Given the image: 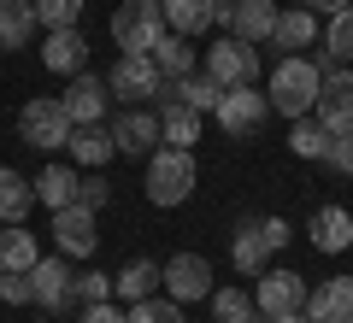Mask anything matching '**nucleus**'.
Returning a JSON list of instances; mask_svg holds the SVG:
<instances>
[{"label":"nucleus","instance_id":"8","mask_svg":"<svg viewBox=\"0 0 353 323\" xmlns=\"http://www.w3.org/2000/svg\"><path fill=\"white\" fill-rule=\"evenodd\" d=\"M206 76H212L218 88L259 83V48H253V41H236V36L212 41V48H206Z\"/></svg>","mask_w":353,"mask_h":323},{"label":"nucleus","instance_id":"2","mask_svg":"<svg viewBox=\"0 0 353 323\" xmlns=\"http://www.w3.org/2000/svg\"><path fill=\"white\" fill-rule=\"evenodd\" d=\"M194 194V153L189 147H153L148 153V200L153 206H183Z\"/></svg>","mask_w":353,"mask_h":323},{"label":"nucleus","instance_id":"43","mask_svg":"<svg viewBox=\"0 0 353 323\" xmlns=\"http://www.w3.org/2000/svg\"><path fill=\"white\" fill-rule=\"evenodd\" d=\"M265 323H312L306 311H283V317H265Z\"/></svg>","mask_w":353,"mask_h":323},{"label":"nucleus","instance_id":"21","mask_svg":"<svg viewBox=\"0 0 353 323\" xmlns=\"http://www.w3.org/2000/svg\"><path fill=\"white\" fill-rule=\"evenodd\" d=\"M230 264H236L241 276H259L265 264H271V241H265L259 218H248V224L236 229V241H230Z\"/></svg>","mask_w":353,"mask_h":323},{"label":"nucleus","instance_id":"11","mask_svg":"<svg viewBox=\"0 0 353 323\" xmlns=\"http://www.w3.org/2000/svg\"><path fill=\"white\" fill-rule=\"evenodd\" d=\"M30 306H41V311H48V317H53V311H71V264H65V253H59V259H36V264H30Z\"/></svg>","mask_w":353,"mask_h":323},{"label":"nucleus","instance_id":"7","mask_svg":"<svg viewBox=\"0 0 353 323\" xmlns=\"http://www.w3.org/2000/svg\"><path fill=\"white\" fill-rule=\"evenodd\" d=\"M312 118L330 129V136H347V129H353V71H347V65H336V71L318 76Z\"/></svg>","mask_w":353,"mask_h":323},{"label":"nucleus","instance_id":"18","mask_svg":"<svg viewBox=\"0 0 353 323\" xmlns=\"http://www.w3.org/2000/svg\"><path fill=\"white\" fill-rule=\"evenodd\" d=\"M159 12H165V30L171 36H206V30L218 24V0H159Z\"/></svg>","mask_w":353,"mask_h":323},{"label":"nucleus","instance_id":"10","mask_svg":"<svg viewBox=\"0 0 353 323\" xmlns=\"http://www.w3.org/2000/svg\"><path fill=\"white\" fill-rule=\"evenodd\" d=\"M159 288L176 300V306H189V300H206L212 294V264L201 253H176V259L159 264Z\"/></svg>","mask_w":353,"mask_h":323},{"label":"nucleus","instance_id":"31","mask_svg":"<svg viewBox=\"0 0 353 323\" xmlns=\"http://www.w3.org/2000/svg\"><path fill=\"white\" fill-rule=\"evenodd\" d=\"M206 300H212V317L218 323H265L259 306L248 300V288H212Z\"/></svg>","mask_w":353,"mask_h":323},{"label":"nucleus","instance_id":"23","mask_svg":"<svg viewBox=\"0 0 353 323\" xmlns=\"http://www.w3.org/2000/svg\"><path fill=\"white\" fill-rule=\"evenodd\" d=\"M30 206H36V183L12 165H0V224H24Z\"/></svg>","mask_w":353,"mask_h":323},{"label":"nucleus","instance_id":"24","mask_svg":"<svg viewBox=\"0 0 353 323\" xmlns=\"http://www.w3.org/2000/svg\"><path fill=\"white\" fill-rule=\"evenodd\" d=\"M148 59H153V71H159V76H189L194 65H201V53H194L189 36H171V30H165V36L153 41Z\"/></svg>","mask_w":353,"mask_h":323},{"label":"nucleus","instance_id":"35","mask_svg":"<svg viewBox=\"0 0 353 323\" xmlns=\"http://www.w3.org/2000/svg\"><path fill=\"white\" fill-rule=\"evenodd\" d=\"M30 6H36V24H48V30H65L83 18V0H30Z\"/></svg>","mask_w":353,"mask_h":323},{"label":"nucleus","instance_id":"34","mask_svg":"<svg viewBox=\"0 0 353 323\" xmlns=\"http://www.w3.org/2000/svg\"><path fill=\"white\" fill-rule=\"evenodd\" d=\"M124 323H183V306H176V300H136V306L124 311Z\"/></svg>","mask_w":353,"mask_h":323},{"label":"nucleus","instance_id":"36","mask_svg":"<svg viewBox=\"0 0 353 323\" xmlns=\"http://www.w3.org/2000/svg\"><path fill=\"white\" fill-rule=\"evenodd\" d=\"M71 294L83 300V306H94V300H112V276H106V271H83V276H71Z\"/></svg>","mask_w":353,"mask_h":323},{"label":"nucleus","instance_id":"5","mask_svg":"<svg viewBox=\"0 0 353 323\" xmlns=\"http://www.w3.org/2000/svg\"><path fill=\"white\" fill-rule=\"evenodd\" d=\"M165 36V12L159 0H124L112 12V41L124 53H153V41Z\"/></svg>","mask_w":353,"mask_h":323},{"label":"nucleus","instance_id":"6","mask_svg":"<svg viewBox=\"0 0 353 323\" xmlns=\"http://www.w3.org/2000/svg\"><path fill=\"white\" fill-rule=\"evenodd\" d=\"M218 100H224V88H218L212 83V76H159V88H153V106H159V112H212V106H218Z\"/></svg>","mask_w":353,"mask_h":323},{"label":"nucleus","instance_id":"1","mask_svg":"<svg viewBox=\"0 0 353 323\" xmlns=\"http://www.w3.org/2000/svg\"><path fill=\"white\" fill-rule=\"evenodd\" d=\"M318 65L312 59H301V53H283L277 59V71H271V83H265V100H271V112H283L294 124V118H306L312 112V100H318Z\"/></svg>","mask_w":353,"mask_h":323},{"label":"nucleus","instance_id":"4","mask_svg":"<svg viewBox=\"0 0 353 323\" xmlns=\"http://www.w3.org/2000/svg\"><path fill=\"white\" fill-rule=\"evenodd\" d=\"M18 136L24 147H41V153H59L71 141V112H65L59 100H24V112H18Z\"/></svg>","mask_w":353,"mask_h":323},{"label":"nucleus","instance_id":"20","mask_svg":"<svg viewBox=\"0 0 353 323\" xmlns=\"http://www.w3.org/2000/svg\"><path fill=\"white\" fill-rule=\"evenodd\" d=\"M153 141H159V118H153V112H136V106H130V112L112 124V147L130 153V159H148Z\"/></svg>","mask_w":353,"mask_h":323},{"label":"nucleus","instance_id":"13","mask_svg":"<svg viewBox=\"0 0 353 323\" xmlns=\"http://www.w3.org/2000/svg\"><path fill=\"white\" fill-rule=\"evenodd\" d=\"M94 218H101V211L77 206V200L53 211V241H59V253H65V259H88V253H94V241H101Z\"/></svg>","mask_w":353,"mask_h":323},{"label":"nucleus","instance_id":"16","mask_svg":"<svg viewBox=\"0 0 353 323\" xmlns=\"http://www.w3.org/2000/svg\"><path fill=\"white\" fill-rule=\"evenodd\" d=\"M306 317L312 323H353V276H330L306 294Z\"/></svg>","mask_w":353,"mask_h":323},{"label":"nucleus","instance_id":"42","mask_svg":"<svg viewBox=\"0 0 353 323\" xmlns=\"http://www.w3.org/2000/svg\"><path fill=\"white\" fill-rule=\"evenodd\" d=\"M306 12H341V6H353V0H301Z\"/></svg>","mask_w":353,"mask_h":323},{"label":"nucleus","instance_id":"19","mask_svg":"<svg viewBox=\"0 0 353 323\" xmlns=\"http://www.w3.org/2000/svg\"><path fill=\"white\" fill-rule=\"evenodd\" d=\"M306 236H312L318 253H347L353 247V211L347 206H318L312 224H306Z\"/></svg>","mask_w":353,"mask_h":323},{"label":"nucleus","instance_id":"30","mask_svg":"<svg viewBox=\"0 0 353 323\" xmlns=\"http://www.w3.org/2000/svg\"><path fill=\"white\" fill-rule=\"evenodd\" d=\"M330 141H336V136H330V129L318 124L312 112L289 124V147H294V159H324V153H330Z\"/></svg>","mask_w":353,"mask_h":323},{"label":"nucleus","instance_id":"15","mask_svg":"<svg viewBox=\"0 0 353 323\" xmlns=\"http://www.w3.org/2000/svg\"><path fill=\"white\" fill-rule=\"evenodd\" d=\"M41 65H48L53 76H77V71L88 65V41H83V30H77V24L48 30V41H41Z\"/></svg>","mask_w":353,"mask_h":323},{"label":"nucleus","instance_id":"40","mask_svg":"<svg viewBox=\"0 0 353 323\" xmlns=\"http://www.w3.org/2000/svg\"><path fill=\"white\" fill-rule=\"evenodd\" d=\"M77 323H124V311L112 306V300H94V306H83V317Z\"/></svg>","mask_w":353,"mask_h":323},{"label":"nucleus","instance_id":"25","mask_svg":"<svg viewBox=\"0 0 353 323\" xmlns=\"http://www.w3.org/2000/svg\"><path fill=\"white\" fill-rule=\"evenodd\" d=\"M65 147H71V159L77 165H106L112 159V129L106 124H71V141H65Z\"/></svg>","mask_w":353,"mask_h":323},{"label":"nucleus","instance_id":"22","mask_svg":"<svg viewBox=\"0 0 353 323\" xmlns=\"http://www.w3.org/2000/svg\"><path fill=\"white\" fill-rule=\"evenodd\" d=\"M271 48H283V53H301V48H312L318 41V12H306V6H294V12H277V24H271Z\"/></svg>","mask_w":353,"mask_h":323},{"label":"nucleus","instance_id":"3","mask_svg":"<svg viewBox=\"0 0 353 323\" xmlns=\"http://www.w3.org/2000/svg\"><path fill=\"white\" fill-rule=\"evenodd\" d=\"M218 129H224L230 141H253L265 129V118H271V100H265V88L241 83V88H224V100L212 106Z\"/></svg>","mask_w":353,"mask_h":323},{"label":"nucleus","instance_id":"26","mask_svg":"<svg viewBox=\"0 0 353 323\" xmlns=\"http://www.w3.org/2000/svg\"><path fill=\"white\" fill-rule=\"evenodd\" d=\"M36 259H41V247H36V236H30L24 224H0V276L6 271H30Z\"/></svg>","mask_w":353,"mask_h":323},{"label":"nucleus","instance_id":"39","mask_svg":"<svg viewBox=\"0 0 353 323\" xmlns=\"http://www.w3.org/2000/svg\"><path fill=\"white\" fill-rule=\"evenodd\" d=\"M0 300H6V306H30V276L24 271H6V276H0Z\"/></svg>","mask_w":353,"mask_h":323},{"label":"nucleus","instance_id":"9","mask_svg":"<svg viewBox=\"0 0 353 323\" xmlns=\"http://www.w3.org/2000/svg\"><path fill=\"white\" fill-rule=\"evenodd\" d=\"M253 306H259V317H283V311H306V294H312V282H306L301 271H259L253 276Z\"/></svg>","mask_w":353,"mask_h":323},{"label":"nucleus","instance_id":"17","mask_svg":"<svg viewBox=\"0 0 353 323\" xmlns=\"http://www.w3.org/2000/svg\"><path fill=\"white\" fill-rule=\"evenodd\" d=\"M59 106L71 112V124H101V118H106V83H101V76H88V71H77L71 88L59 94Z\"/></svg>","mask_w":353,"mask_h":323},{"label":"nucleus","instance_id":"33","mask_svg":"<svg viewBox=\"0 0 353 323\" xmlns=\"http://www.w3.org/2000/svg\"><path fill=\"white\" fill-rule=\"evenodd\" d=\"M159 141L165 147H194L201 141V112H159Z\"/></svg>","mask_w":353,"mask_h":323},{"label":"nucleus","instance_id":"41","mask_svg":"<svg viewBox=\"0 0 353 323\" xmlns=\"http://www.w3.org/2000/svg\"><path fill=\"white\" fill-rule=\"evenodd\" d=\"M259 229H265V241H271V253H277V247H289V224H283V218H259Z\"/></svg>","mask_w":353,"mask_h":323},{"label":"nucleus","instance_id":"28","mask_svg":"<svg viewBox=\"0 0 353 323\" xmlns=\"http://www.w3.org/2000/svg\"><path fill=\"white\" fill-rule=\"evenodd\" d=\"M36 36V6L30 0H0V48H24Z\"/></svg>","mask_w":353,"mask_h":323},{"label":"nucleus","instance_id":"37","mask_svg":"<svg viewBox=\"0 0 353 323\" xmlns=\"http://www.w3.org/2000/svg\"><path fill=\"white\" fill-rule=\"evenodd\" d=\"M106 200H112V183H106V176H77V206L101 211Z\"/></svg>","mask_w":353,"mask_h":323},{"label":"nucleus","instance_id":"14","mask_svg":"<svg viewBox=\"0 0 353 323\" xmlns=\"http://www.w3.org/2000/svg\"><path fill=\"white\" fill-rule=\"evenodd\" d=\"M153 88H159V71H153V59L148 53H124V59L112 65V76H106V94H118V100H153Z\"/></svg>","mask_w":353,"mask_h":323},{"label":"nucleus","instance_id":"38","mask_svg":"<svg viewBox=\"0 0 353 323\" xmlns=\"http://www.w3.org/2000/svg\"><path fill=\"white\" fill-rule=\"evenodd\" d=\"M324 165H330V171H341V176H353V129H347V136H336V141H330Z\"/></svg>","mask_w":353,"mask_h":323},{"label":"nucleus","instance_id":"27","mask_svg":"<svg viewBox=\"0 0 353 323\" xmlns=\"http://www.w3.org/2000/svg\"><path fill=\"white\" fill-rule=\"evenodd\" d=\"M153 288H159V264H153V259H130L124 271L112 276V294L130 300V306H136V300H148Z\"/></svg>","mask_w":353,"mask_h":323},{"label":"nucleus","instance_id":"12","mask_svg":"<svg viewBox=\"0 0 353 323\" xmlns=\"http://www.w3.org/2000/svg\"><path fill=\"white\" fill-rule=\"evenodd\" d=\"M277 0H218V24L230 30L236 41H265L271 24H277Z\"/></svg>","mask_w":353,"mask_h":323},{"label":"nucleus","instance_id":"29","mask_svg":"<svg viewBox=\"0 0 353 323\" xmlns=\"http://www.w3.org/2000/svg\"><path fill=\"white\" fill-rule=\"evenodd\" d=\"M36 200H41L48 211L71 206V200H77V171H71V165H48V171L36 176Z\"/></svg>","mask_w":353,"mask_h":323},{"label":"nucleus","instance_id":"32","mask_svg":"<svg viewBox=\"0 0 353 323\" xmlns=\"http://www.w3.org/2000/svg\"><path fill=\"white\" fill-rule=\"evenodd\" d=\"M324 59L330 65H353V6L330 12V24H324Z\"/></svg>","mask_w":353,"mask_h":323}]
</instances>
